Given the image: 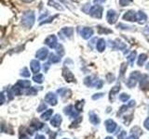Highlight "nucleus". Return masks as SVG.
Returning <instances> with one entry per match:
<instances>
[{
    "label": "nucleus",
    "mask_w": 149,
    "mask_h": 139,
    "mask_svg": "<svg viewBox=\"0 0 149 139\" xmlns=\"http://www.w3.org/2000/svg\"><path fill=\"white\" fill-rule=\"evenodd\" d=\"M22 25L28 28V29H31L35 23V13L33 11H27L22 15Z\"/></svg>",
    "instance_id": "1"
},
{
    "label": "nucleus",
    "mask_w": 149,
    "mask_h": 139,
    "mask_svg": "<svg viewBox=\"0 0 149 139\" xmlns=\"http://www.w3.org/2000/svg\"><path fill=\"white\" fill-rule=\"evenodd\" d=\"M141 76H142V74L140 73V72H138V71L133 72L130 73V75L128 81L126 83H127V85L130 88H132V87H134L135 85H136V83H137L139 79L141 78Z\"/></svg>",
    "instance_id": "2"
},
{
    "label": "nucleus",
    "mask_w": 149,
    "mask_h": 139,
    "mask_svg": "<svg viewBox=\"0 0 149 139\" xmlns=\"http://www.w3.org/2000/svg\"><path fill=\"white\" fill-rule=\"evenodd\" d=\"M102 10H104L102 7L99 6V5H97V6L91 7V10L88 11V12H90L91 17L96 18V19H101L102 16Z\"/></svg>",
    "instance_id": "3"
},
{
    "label": "nucleus",
    "mask_w": 149,
    "mask_h": 139,
    "mask_svg": "<svg viewBox=\"0 0 149 139\" xmlns=\"http://www.w3.org/2000/svg\"><path fill=\"white\" fill-rule=\"evenodd\" d=\"M119 15L118 13H116V11H115L114 9H110V10L107 11L106 14V20L108 21L109 24H115L118 21Z\"/></svg>",
    "instance_id": "4"
},
{
    "label": "nucleus",
    "mask_w": 149,
    "mask_h": 139,
    "mask_svg": "<svg viewBox=\"0 0 149 139\" xmlns=\"http://www.w3.org/2000/svg\"><path fill=\"white\" fill-rule=\"evenodd\" d=\"M63 112H64V114H66V115L70 116V117L74 118V119H77L78 117V111L77 110L76 107H74L73 105H69L67 107H65L63 109Z\"/></svg>",
    "instance_id": "5"
},
{
    "label": "nucleus",
    "mask_w": 149,
    "mask_h": 139,
    "mask_svg": "<svg viewBox=\"0 0 149 139\" xmlns=\"http://www.w3.org/2000/svg\"><path fill=\"white\" fill-rule=\"evenodd\" d=\"M140 88L143 91L149 90V76L147 74H142L140 78Z\"/></svg>",
    "instance_id": "6"
},
{
    "label": "nucleus",
    "mask_w": 149,
    "mask_h": 139,
    "mask_svg": "<svg viewBox=\"0 0 149 139\" xmlns=\"http://www.w3.org/2000/svg\"><path fill=\"white\" fill-rule=\"evenodd\" d=\"M45 44L49 46L50 48H55L56 46L58 45V40H57V37H56L54 34L52 35H49L46 38L45 40Z\"/></svg>",
    "instance_id": "7"
},
{
    "label": "nucleus",
    "mask_w": 149,
    "mask_h": 139,
    "mask_svg": "<svg viewBox=\"0 0 149 139\" xmlns=\"http://www.w3.org/2000/svg\"><path fill=\"white\" fill-rule=\"evenodd\" d=\"M45 100L48 102V103L51 106H56L58 103V99H57V96H56L54 93H48L45 96Z\"/></svg>",
    "instance_id": "8"
},
{
    "label": "nucleus",
    "mask_w": 149,
    "mask_h": 139,
    "mask_svg": "<svg viewBox=\"0 0 149 139\" xmlns=\"http://www.w3.org/2000/svg\"><path fill=\"white\" fill-rule=\"evenodd\" d=\"M63 75L67 83H76V78H74V74L69 71L67 68H63Z\"/></svg>",
    "instance_id": "9"
},
{
    "label": "nucleus",
    "mask_w": 149,
    "mask_h": 139,
    "mask_svg": "<svg viewBox=\"0 0 149 139\" xmlns=\"http://www.w3.org/2000/svg\"><path fill=\"white\" fill-rule=\"evenodd\" d=\"M123 19L128 21H137V13L134 10H129L124 14Z\"/></svg>",
    "instance_id": "10"
},
{
    "label": "nucleus",
    "mask_w": 149,
    "mask_h": 139,
    "mask_svg": "<svg viewBox=\"0 0 149 139\" xmlns=\"http://www.w3.org/2000/svg\"><path fill=\"white\" fill-rule=\"evenodd\" d=\"M105 128H106V131L108 132V133H114L115 132V130L116 129V127H118V125H116V123L114 122L113 120H105Z\"/></svg>",
    "instance_id": "11"
},
{
    "label": "nucleus",
    "mask_w": 149,
    "mask_h": 139,
    "mask_svg": "<svg viewBox=\"0 0 149 139\" xmlns=\"http://www.w3.org/2000/svg\"><path fill=\"white\" fill-rule=\"evenodd\" d=\"M98 82V79L95 75H91V76H88L85 78V80H84V83L88 86V87H92L96 85V83Z\"/></svg>",
    "instance_id": "12"
},
{
    "label": "nucleus",
    "mask_w": 149,
    "mask_h": 139,
    "mask_svg": "<svg viewBox=\"0 0 149 139\" xmlns=\"http://www.w3.org/2000/svg\"><path fill=\"white\" fill-rule=\"evenodd\" d=\"M93 34V30L91 28L88 27H84L80 32V35L84 39H90Z\"/></svg>",
    "instance_id": "13"
},
{
    "label": "nucleus",
    "mask_w": 149,
    "mask_h": 139,
    "mask_svg": "<svg viewBox=\"0 0 149 139\" xmlns=\"http://www.w3.org/2000/svg\"><path fill=\"white\" fill-rule=\"evenodd\" d=\"M30 67H31V71L33 73H38L40 72V63L38 60H36V59H33L31 60V62H30Z\"/></svg>",
    "instance_id": "14"
},
{
    "label": "nucleus",
    "mask_w": 149,
    "mask_h": 139,
    "mask_svg": "<svg viewBox=\"0 0 149 139\" xmlns=\"http://www.w3.org/2000/svg\"><path fill=\"white\" fill-rule=\"evenodd\" d=\"M130 132H132V134H130V136L128 138H126V139H138V137L143 133L142 130L140 129L138 126L133 127Z\"/></svg>",
    "instance_id": "15"
},
{
    "label": "nucleus",
    "mask_w": 149,
    "mask_h": 139,
    "mask_svg": "<svg viewBox=\"0 0 149 139\" xmlns=\"http://www.w3.org/2000/svg\"><path fill=\"white\" fill-rule=\"evenodd\" d=\"M48 55H49V50L47 48H45V47L40 48L36 54V58L38 59H40V60H45L47 58V57H48Z\"/></svg>",
    "instance_id": "16"
},
{
    "label": "nucleus",
    "mask_w": 149,
    "mask_h": 139,
    "mask_svg": "<svg viewBox=\"0 0 149 139\" xmlns=\"http://www.w3.org/2000/svg\"><path fill=\"white\" fill-rule=\"evenodd\" d=\"M62 120H63L62 116L59 114H56L53 116L52 119L50 120V124L52 125L53 127H59L61 123H62Z\"/></svg>",
    "instance_id": "17"
},
{
    "label": "nucleus",
    "mask_w": 149,
    "mask_h": 139,
    "mask_svg": "<svg viewBox=\"0 0 149 139\" xmlns=\"http://www.w3.org/2000/svg\"><path fill=\"white\" fill-rule=\"evenodd\" d=\"M61 34H63L67 38H71L74 34V29L72 27H65L61 30Z\"/></svg>",
    "instance_id": "18"
},
{
    "label": "nucleus",
    "mask_w": 149,
    "mask_h": 139,
    "mask_svg": "<svg viewBox=\"0 0 149 139\" xmlns=\"http://www.w3.org/2000/svg\"><path fill=\"white\" fill-rule=\"evenodd\" d=\"M120 89H121L120 85H116L114 87H112V89L110 91V95H109V99H110L111 102H114L115 96H116V94H118V93L120 91Z\"/></svg>",
    "instance_id": "19"
},
{
    "label": "nucleus",
    "mask_w": 149,
    "mask_h": 139,
    "mask_svg": "<svg viewBox=\"0 0 149 139\" xmlns=\"http://www.w3.org/2000/svg\"><path fill=\"white\" fill-rule=\"evenodd\" d=\"M88 119H90V122L92 123V124H94V125H97V124H99L100 123V118L98 117V115L95 114L94 112H90L88 113Z\"/></svg>",
    "instance_id": "20"
},
{
    "label": "nucleus",
    "mask_w": 149,
    "mask_h": 139,
    "mask_svg": "<svg viewBox=\"0 0 149 139\" xmlns=\"http://www.w3.org/2000/svg\"><path fill=\"white\" fill-rule=\"evenodd\" d=\"M105 46H106V43H105V40L104 38H101L98 40L97 42V45H96V48L99 52H102L104 51L105 49Z\"/></svg>",
    "instance_id": "21"
},
{
    "label": "nucleus",
    "mask_w": 149,
    "mask_h": 139,
    "mask_svg": "<svg viewBox=\"0 0 149 139\" xmlns=\"http://www.w3.org/2000/svg\"><path fill=\"white\" fill-rule=\"evenodd\" d=\"M58 94L61 95V96L65 98V97H70L72 95V92L71 90L66 89V88H61V89H58Z\"/></svg>",
    "instance_id": "22"
},
{
    "label": "nucleus",
    "mask_w": 149,
    "mask_h": 139,
    "mask_svg": "<svg viewBox=\"0 0 149 139\" xmlns=\"http://www.w3.org/2000/svg\"><path fill=\"white\" fill-rule=\"evenodd\" d=\"M10 92L12 93V95L14 96H21L22 94V88L19 86L17 83L15 85H13L10 89Z\"/></svg>",
    "instance_id": "23"
},
{
    "label": "nucleus",
    "mask_w": 149,
    "mask_h": 139,
    "mask_svg": "<svg viewBox=\"0 0 149 139\" xmlns=\"http://www.w3.org/2000/svg\"><path fill=\"white\" fill-rule=\"evenodd\" d=\"M146 20H147V16L143 11H139L137 13V21L140 24H143L146 21Z\"/></svg>",
    "instance_id": "24"
},
{
    "label": "nucleus",
    "mask_w": 149,
    "mask_h": 139,
    "mask_svg": "<svg viewBox=\"0 0 149 139\" xmlns=\"http://www.w3.org/2000/svg\"><path fill=\"white\" fill-rule=\"evenodd\" d=\"M44 126V124L40 122L39 120H34L31 123V128L33 129V131H36V130H40L42 127Z\"/></svg>",
    "instance_id": "25"
},
{
    "label": "nucleus",
    "mask_w": 149,
    "mask_h": 139,
    "mask_svg": "<svg viewBox=\"0 0 149 139\" xmlns=\"http://www.w3.org/2000/svg\"><path fill=\"white\" fill-rule=\"evenodd\" d=\"M17 85L22 88H27L28 89L31 86V82L28 80H20L17 82Z\"/></svg>",
    "instance_id": "26"
},
{
    "label": "nucleus",
    "mask_w": 149,
    "mask_h": 139,
    "mask_svg": "<svg viewBox=\"0 0 149 139\" xmlns=\"http://www.w3.org/2000/svg\"><path fill=\"white\" fill-rule=\"evenodd\" d=\"M60 60H61V57H59V56L55 55L53 53L49 54V63H58Z\"/></svg>",
    "instance_id": "27"
},
{
    "label": "nucleus",
    "mask_w": 149,
    "mask_h": 139,
    "mask_svg": "<svg viewBox=\"0 0 149 139\" xmlns=\"http://www.w3.org/2000/svg\"><path fill=\"white\" fill-rule=\"evenodd\" d=\"M126 47H127V45H126V44L123 43L122 41H120L119 39L116 40V42H115V48H118L120 50H122V49H125Z\"/></svg>",
    "instance_id": "28"
},
{
    "label": "nucleus",
    "mask_w": 149,
    "mask_h": 139,
    "mask_svg": "<svg viewBox=\"0 0 149 139\" xmlns=\"http://www.w3.org/2000/svg\"><path fill=\"white\" fill-rule=\"evenodd\" d=\"M147 59V55L146 54H141L139 56V58H138V61H137V64H138V66H143L144 61Z\"/></svg>",
    "instance_id": "29"
},
{
    "label": "nucleus",
    "mask_w": 149,
    "mask_h": 139,
    "mask_svg": "<svg viewBox=\"0 0 149 139\" xmlns=\"http://www.w3.org/2000/svg\"><path fill=\"white\" fill-rule=\"evenodd\" d=\"M52 113H53V109H48V110H46L45 112L41 115V118L43 119V120H48L51 117Z\"/></svg>",
    "instance_id": "30"
},
{
    "label": "nucleus",
    "mask_w": 149,
    "mask_h": 139,
    "mask_svg": "<svg viewBox=\"0 0 149 139\" xmlns=\"http://www.w3.org/2000/svg\"><path fill=\"white\" fill-rule=\"evenodd\" d=\"M127 69H128V64L126 62H123L121 64L120 66V70H119V72H120V77H123L125 72H127Z\"/></svg>",
    "instance_id": "31"
},
{
    "label": "nucleus",
    "mask_w": 149,
    "mask_h": 139,
    "mask_svg": "<svg viewBox=\"0 0 149 139\" xmlns=\"http://www.w3.org/2000/svg\"><path fill=\"white\" fill-rule=\"evenodd\" d=\"M33 80L37 83H42L44 82V76L40 73H37V75H35L33 77Z\"/></svg>",
    "instance_id": "32"
},
{
    "label": "nucleus",
    "mask_w": 149,
    "mask_h": 139,
    "mask_svg": "<svg viewBox=\"0 0 149 139\" xmlns=\"http://www.w3.org/2000/svg\"><path fill=\"white\" fill-rule=\"evenodd\" d=\"M84 104H85V100H79V101L77 102L76 105H74V107H76V109H77V110L78 111V112L82 110Z\"/></svg>",
    "instance_id": "33"
},
{
    "label": "nucleus",
    "mask_w": 149,
    "mask_h": 139,
    "mask_svg": "<svg viewBox=\"0 0 149 139\" xmlns=\"http://www.w3.org/2000/svg\"><path fill=\"white\" fill-rule=\"evenodd\" d=\"M49 6H51V7H53V8H55L56 9H58V10H63V8L60 6L59 4H57V3H55V1L54 0H49Z\"/></svg>",
    "instance_id": "34"
},
{
    "label": "nucleus",
    "mask_w": 149,
    "mask_h": 139,
    "mask_svg": "<svg viewBox=\"0 0 149 139\" xmlns=\"http://www.w3.org/2000/svg\"><path fill=\"white\" fill-rule=\"evenodd\" d=\"M136 54H137V53H136V51H132V52L128 56V59H129V61H130V65H132V64H133L134 59H135V58H136Z\"/></svg>",
    "instance_id": "35"
},
{
    "label": "nucleus",
    "mask_w": 149,
    "mask_h": 139,
    "mask_svg": "<svg viewBox=\"0 0 149 139\" xmlns=\"http://www.w3.org/2000/svg\"><path fill=\"white\" fill-rule=\"evenodd\" d=\"M98 32H99L100 34H111L112 31L107 29V28H104V27H101L99 26L98 27Z\"/></svg>",
    "instance_id": "36"
},
{
    "label": "nucleus",
    "mask_w": 149,
    "mask_h": 139,
    "mask_svg": "<svg viewBox=\"0 0 149 139\" xmlns=\"http://www.w3.org/2000/svg\"><path fill=\"white\" fill-rule=\"evenodd\" d=\"M81 120H82V117L81 116H78V117L76 119V120L72 123V125H70V128H76V127H77L78 125H79V123L81 122Z\"/></svg>",
    "instance_id": "37"
},
{
    "label": "nucleus",
    "mask_w": 149,
    "mask_h": 139,
    "mask_svg": "<svg viewBox=\"0 0 149 139\" xmlns=\"http://www.w3.org/2000/svg\"><path fill=\"white\" fill-rule=\"evenodd\" d=\"M57 54L59 57H63L64 55V49H63V46L62 45H59L57 46Z\"/></svg>",
    "instance_id": "38"
},
{
    "label": "nucleus",
    "mask_w": 149,
    "mask_h": 139,
    "mask_svg": "<svg viewBox=\"0 0 149 139\" xmlns=\"http://www.w3.org/2000/svg\"><path fill=\"white\" fill-rule=\"evenodd\" d=\"M129 99H130V95H128V94L123 93V94H121L119 96V100L122 101V102H127Z\"/></svg>",
    "instance_id": "39"
},
{
    "label": "nucleus",
    "mask_w": 149,
    "mask_h": 139,
    "mask_svg": "<svg viewBox=\"0 0 149 139\" xmlns=\"http://www.w3.org/2000/svg\"><path fill=\"white\" fill-rule=\"evenodd\" d=\"M129 108H130L129 105H123V106L121 107V108L119 109L118 112V116H120V115L122 114L123 112H125V111H127Z\"/></svg>",
    "instance_id": "40"
},
{
    "label": "nucleus",
    "mask_w": 149,
    "mask_h": 139,
    "mask_svg": "<svg viewBox=\"0 0 149 139\" xmlns=\"http://www.w3.org/2000/svg\"><path fill=\"white\" fill-rule=\"evenodd\" d=\"M21 75L22 77H30V72L28 71L27 68H23L21 72Z\"/></svg>",
    "instance_id": "41"
},
{
    "label": "nucleus",
    "mask_w": 149,
    "mask_h": 139,
    "mask_svg": "<svg viewBox=\"0 0 149 139\" xmlns=\"http://www.w3.org/2000/svg\"><path fill=\"white\" fill-rule=\"evenodd\" d=\"M106 80H107V82H108V83L114 82L115 81V75H114L113 73H111V72L107 73L106 74Z\"/></svg>",
    "instance_id": "42"
},
{
    "label": "nucleus",
    "mask_w": 149,
    "mask_h": 139,
    "mask_svg": "<svg viewBox=\"0 0 149 139\" xmlns=\"http://www.w3.org/2000/svg\"><path fill=\"white\" fill-rule=\"evenodd\" d=\"M36 89L35 87H30V88H28V89L26 90V94L27 95H36Z\"/></svg>",
    "instance_id": "43"
},
{
    "label": "nucleus",
    "mask_w": 149,
    "mask_h": 139,
    "mask_svg": "<svg viewBox=\"0 0 149 139\" xmlns=\"http://www.w3.org/2000/svg\"><path fill=\"white\" fill-rule=\"evenodd\" d=\"M104 93H98V94H94L92 96V99L93 100H97V99H99V98H101V97H102L104 96Z\"/></svg>",
    "instance_id": "44"
},
{
    "label": "nucleus",
    "mask_w": 149,
    "mask_h": 139,
    "mask_svg": "<svg viewBox=\"0 0 149 139\" xmlns=\"http://www.w3.org/2000/svg\"><path fill=\"white\" fill-rule=\"evenodd\" d=\"M132 0H119V4H120V6L125 7V6H128L130 2H132Z\"/></svg>",
    "instance_id": "45"
},
{
    "label": "nucleus",
    "mask_w": 149,
    "mask_h": 139,
    "mask_svg": "<svg viewBox=\"0 0 149 139\" xmlns=\"http://www.w3.org/2000/svg\"><path fill=\"white\" fill-rule=\"evenodd\" d=\"M102 85H104V82H102V80H98V82L96 83L95 88H98V89H101V88L102 87Z\"/></svg>",
    "instance_id": "46"
},
{
    "label": "nucleus",
    "mask_w": 149,
    "mask_h": 139,
    "mask_svg": "<svg viewBox=\"0 0 149 139\" xmlns=\"http://www.w3.org/2000/svg\"><path fill=\"white\" fill-rule=\"evenodd\" d=\"M47 109V105L45 104V103H41L40 104V106L37 108V111L38 112H40V111H42V110H44V109Z\"/></svg>",
    "instance_id": "47"
},
{
    "label": "nucleus",
    "mask_w": 149,
    "mask_h": 139,
    "mask_svg": "<svg viewBox=\"0 0 149 139\" xmlns=\"http://www.w3.org/2000/svg\"><path fill=\"white\" fill-rule=\"evenodd\" d=\"M126 134H127V133L125 131H122L118 134V139H126Z\"/></svg>",
    "instance_id": "48"
},
{
    "label": "nucleus",
    "mask_w": 149,
    "mask_h": 139,
    "mask_svg": "<svg viewBox=\"0 0 149 139\" xmlns=\"http://www.w3.org/2000/svg\"><path fill=\"white\" fill-rule=\"evenodd\" d=\"M143 126L146 130H149V117L143 122Z\"/></svg>",
    "instance_id": "49"
},
{
    "label": "nucleus",
    "mask_w": 149,
    "mask_h": 139,
    "mask_svg": "<svg viewBox=\"0 0 149 139\" xmlns=\"http://www.w3.org/2000/svg\"><path fill=\"white\" fill-rule=\"evenodd\" d=\"M56 17H57V16L51 17V18H49V20H46L45 21H42V22L40 23V24L42 25V24H45V23H48V22H51V21H53V20H54V19L56 18Z\"/></svg>",
    "instance_id": "50"
},
{
    "label": "nucleus",
    "mask_w": 149,
    "mask_h": 139,
    "mask_svg": "<svg viewBox=\"0 0 149 139\" xmlns=\"http://www.w3.org/2000/svg\"><path fill=\"white\" fill-rule=\"evenodd\" d=\"M20 139H31V138H30L29 136H27L26 134H23V133L22 134V133H21V134H20Z\"/></svg>",
    "instance_id": "51"
},
{
    "label": "nucleus",
    "mask_w": 149,
    "mask_h": 139,
    "mask_svg": "<svg viewBox=\"0 0 149 139\" xmlns=\"http://www.w3.org/2000/svg\"><path fill=\"white\" fill-rule=\"evenodd\" d=\"M49 68V63H46V64H44V67H43L44 72H47V71H48Z\"/></svg>",
    "instance_id": "52"
},
{
    "label": "nucleus",
    "mask_w": 149,
    "mask_h": 139,
    "mask_svg": "<svg viewBox=\"0 0 149 139\" xmlns=\"http://www.w3.org/2000/svg\"><path fill=\"white\" fill-rule=\"evenodd\" d=\"M104 2H105V0H94V3L99 5V4H102Z\"/></svg>",
    "instance_id": "53"
},
{
    "label": "nucleus",
    "mask_w": 149,
    "mask_h": 139,
    "mask_svg": "<svg viewBox=\"0 0 149 139\" xmlns=\"http://www.w3.org/2000/svg\"><path fill=\"white\" fill-rule=\"evenodd\" d=\"M36 139H46V137L44 136H42V134H37L36 136Z\"/></svg>",
    "instance_id": "54"
},
{
    "label": "nucleus",
    "mask_w": 149,
    "mask_h": 139,
    "mask_svg": "<svg viewBox=\"0 0 149 139\" xmlns=\"http://www.w3.org/2000/svg\"><path fill=\"white\" fill-rule=\"evenodd\" d=\"M4 102H5V95H4V93L2 92L1 93V104H4Z\"/></svg>",
    "instance_id": "55"
},
{
    "label": "nucleus",
    "mask_w": 149,
    "mask_h": 139,
    "mask_svg": "<svg viewBox=\"0 0 149 139\" xmlns=\"http://www.w3.org/2000/svg\"><path fill=\"white\" fill-rule=\"evenodd\" d=\"M56 137V133H54V134L52 136V133H50V139H55Z\"/></svg>",
    "instance_id": "56"
},
{
    "label": "nucleus",
    "mask_w": 149,
    "mask_h": 139,
    "mask_svg": "<svg viewBox=\"0 0 149 139\" xmlns=\"http://www.w3.org/2000/svg\"><path fill=\"white\" fill-rule=\"evenodd\" d=\"M144 32H146V34H147V35H149V27H147V29L144 31Z\"/></svg>",
    "instance_id": "57"
},
{
    "label": "nucleus",
    "mask_w": 149,
    "mask_h": 139,
    "mask_svg": "<svg viewBox=\"0 0 149 139\" xmlns=\"http://www.w3.org/2000/svg\"><path fill=\"white\" fill-rule=\"evenodd\" d=\"M23 2H27V3H29V2H32L33 0H22Z\"/></svg>",
    "instance_id": "58"
},
{
    "label": "nucleus",
    "mask_w": 149,
    "mask_h": 139,
    "mask_svg": "<svg viewBox=\"0 0 149 139\" xmlns=\"http://www.w3.org/2000/svg\"><path fill=\"white\" fill-rule=\"evenodd\" d=\"M85 139H93V137H92V136H87V137H86Z\"/></svg>",
    "instance_id": "59"
},
{
    "label": "nucleus",
    "mask_w": 149,
    "mask_h": 139,
    "mask_svg": "<svg viewBox=\"0 0 149 139\" xmlns=\"http://www.w3.org/2000/svg\"><path fill=\"white\" fill-rule=\"evenodd\" d=\"M146 70L149 72V62L147 63V65H146Z\"/></svg>",
    "instance_id": "60"
},
{
    "label": "nucleus",
    "mask_w": 149,
    "mask_h": 139,
    "mask_svg": "<svg viewBox=\"0 0 149 139\" xmlns=\"http://www.w3.org/2000/svg\"><path fill=\"white\" fill-rule=\"evenodd\" d=\"M104 139H114L113 137H111V136H107V137H105Z\"/></svg>",
    "instance_id": "61"
},
{
    "label": "nucleus",
    "mask_w": 149,
    "mask_h": 139,
    "mask_svg": "<svg viewBox=\"0 0 149 139\" xmlns=\"http://www.w3.org/2000/svg\"><path fill=\"white\" fill-rule=\"evenodd\" d=\"M61 1H63V0H61Z\"/></svg>",
    "instance_id": "62"
},
{
    "label": "nucleus",
    "mask_w": 149,
    "mask_h": 139,
    "mask_svg": "<svg viewBox=\"0 0 149 139\" xmlns=\"http://www.w3.org/2000/svg\"><path fill=\"white\" fill-rule=\"evenodd\" d=\"M63 139H67V138H63Z\"/></svg>",
    "instance_id": "63"
}]
</instances>
